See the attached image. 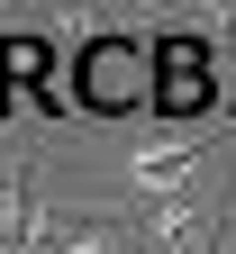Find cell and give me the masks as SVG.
<instances>
[]
</instances>
